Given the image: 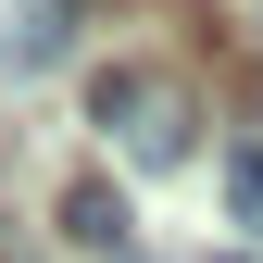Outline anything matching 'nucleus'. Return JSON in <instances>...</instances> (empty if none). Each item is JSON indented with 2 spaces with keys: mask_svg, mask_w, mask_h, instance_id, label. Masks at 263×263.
I'll return each instance as SVG.
<instances>
[{
  "mask_svg": "<svg viewBox=\"0 0 263 263\" xmlns=\"http://www.w3.org/2000/svg\"><path fill=\"white\" fill-rule=\"evenodd\" d=\"M63 50H76V13H63V0H13V13H0V63H13V76H50Z\"/></svg>",
  "mask_w": 263,
  "mask_h": 263,
  "instance_id": "obj_3",
  "label": "nucleus"
},
{
  "mask_svg": "<svg viewBox=\"0 0 263 263\" xmlns=\"http://www.w3.org/2000/svg\"><path fill=\"white\" fill-rule=\"evenodd\" d=\"M201 263H263V251H201Z\"/></svg>",
  "mask_w": 263,
  "mask_h": 263,
  "instance_id": "obj_5",
  "label": "nucleus"
},
{
  "mask_svg": "<svg viewBox=\"0 0 263 263\" xmlns=\"http://www.w3.org/2000/svg\"><path fill=\"white\" fill-rule=\"evenodd\" d=\"M63 238L101 251V263H138V213H125V188H113V176H76V188H63Z\"/></svg>",
  "mask_w": 263,
  "mask_h": 263,
  "instance_id": "obj_2",
  "label": "nucleus"
},
{
  "mask_svg": "<svg viewBox=\"0 0 263 263\" xmlns=\"http://www.w3.org/2000/svg\"><path fill=\"white\" fill-rule=\"evenodd\" d=\"M88 125H101V151L138 163V176H176V163L201 151V101H188V76H163V63H113V76L88 88Z\"/></svg>",
  "mask_w": 263,
  "mask_h": 263,
  "instance_id": "obj_1",
  "label": "nucleus"
},
{
  "mask_svg": "<svg viewBox=\"0 0 263 263\" xmlns=\"http://www.w3.org/2000/svg\"><path fill=\"white\" fill-rule=\"evenodd\" d=\"M226 201H238V226H263V125L226 138Z\"/></svg>",
  "mask_w": 263,
  "mask_h": 263,
  "instance_id": "obj_4",
  "label": "nucleus"
}]
</instances>
